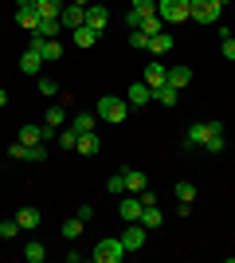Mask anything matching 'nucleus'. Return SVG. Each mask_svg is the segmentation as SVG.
Wrapping results in <instances>:
<instances>
[{
    "instance_id": "nucleus-1",
    "label": "nucleus",
    "mask_w": 235,
    "mask_h": 263,
    "mask_svg": "<svg viewBox=\"0 0 235 263\" xmlns=\"http://www.w3.org/2000/svg\"><path fill=\"white\" fill-rule=\"evenodd\" d=\"M216 134H224V126H220V122H192L188 134H184V142H180V149H204Z\"/></svg>"
},
{
    "instance_id": "nucleus-2",
    "label": "nucleus",
    "mask_w": 235,
    "mask_h": 263,
    "mask_svg": "<svg viewBox=\"0 0 235 263\" xmlns=\"http://www.w3.org/2000/svg\"><path fill=\"white\" fill-rule=\"evenodd\" d=\"M102 122H110V126H122L125 122V114H130V102L125 99H118V95H102L98 99V110H94Z\"/></svg>"
},
{
    "instance_id": "nucleus-3",
    "label": "nucleus",
    "mask_w": 235,
    "mask_h": 263,
    "mask_svg": "<svg viewBox=\"0 0 235 263\" xmlns=\"http://www.w3.org/2000/svg\"><path fill=\"white\" fill-rule=\"evenodd\" d=\"M157 16L161 24H184L192 20V0H157Z\"/></svg>"
},
{
    "instance_id": "nucleus-4",
    "label": "nucleus",
    "mask_w": 235,
    "mask_h": 263,
    "mask_svg": "<svg viewBox=\"0 0 235 263\" xmlns=\"http://www.w3.org/2000/svg\"><path fill=\"white\" fill-rule=\"evenodd\" d=\"M90 255H94V263H118L125 255V243H122V236L118 240H98Z\"/></svg>"
},
{
    "instance_id": "nucleus-5",
    "label": "nucleus",
    "mask_w": 235,
    "mask_h": 263,
    "mask_svg": "<svg viewBox=\"0 0 235 263\" xmlns=\"http://www.w3.org/2000/svg\"><path fill=\"white\" fill-rule=\"evenodd\" d=\"M220 12H224L220 0H192V20L196 24H220Z\"/></svg>"
},
{
    "instance_id": "nucleus-6",
    "label": "nucleus",
    "mask_w": 235,
    "mask_h": 263,
    "mask_svg": "<svg viewBox=\"0 0 235 263\" xmlns=\"http://www.w3.org/2000/svg\"><path fill=\"white\" fill-rule=\"evenodd\" d=\"M32 47L44 55V63H59V59H63V44H59V40H44V35L32 32Z\"/></svg>"
},
{
    "instance_id": "nucleus-7",
    "label": "nucleus",
    "mask_w": 235,
    "mask_h": 263,
    "mask_svg": "<svg viewBox=\"0 0 235 263\" xmlns=\"http://www.w3.org/2000/svg\"><path fill=\"white\" fill-rule=\"evenodd\" d=\"M141 212H145V204H141V197H137V193H130V197L118 204V216H122L125 224H137V220H141Z\"/></svg>"
},
{
    "instance_id": "nucleus-8",
    "label": "nucleus",
    "mask_w": 235,
    "mask_h": 263,
    "mask_svg": "<svg viewBox=\"0 0 235 263\" xmlns=\"http://www.w3.org/2000/svg\"><path fill=\"white\" fill-rule=\"evenodd\" d=\"M59 24H63V28H71V32H75V28H82V24H87V8H78V4H63V12H59Z\"/></svg>"
},
{
    "instance_id": "nucleus-9",
    "label": "nucleus",
    "mask_w": 235,
    "mask_h": 263,
    "mask_svg": "<svg viewBox=\"0 0 235 263\" xmlns=\"http://www.w3.org/2000/svg\"><path fill=\"white\" fill-rule=\"evenodd\" d=\"M122 243H125V252H141L145 248V224H130L122 232Z\"/></svg>"
},
{
    "instance_id": "nucleus-10",
    "label": "nucleus",
    "mask_w": 235,
    "mask_h": 263,
    "mask_svg": "<svg viewBox=\"0 0 235 263\" xmlns=\"http://www.w3.org/2000/svg\"><path fill=\"white\" fill-rule=\"evenodd\" d=\"M106 24H110V8H106V4H90L87 8V28L106 32Z\"/></svg>"
},
{
    "instance_id": "nucleus-11",
    "label": "nucleus",
    "mask_w": 235,
    "mask_h": 263,
    "mask_svg": "<svg viewBox=\"0 0 235 263\" xmlns=\"http://www.w3.org/2000/svg\"><path fill=\"white\" fill-rule=\"evenodd\" d=\"M149 90H157V87H165L168 83V67H161V63H149L145 67V79H141Z\"/></svg>"
},
{
    "instance_id": "nucleus-12",
    "label": "nucleus",
    "mask_w": 235,
    "mask_h": 263,
    "mask_svg": "<svg viewBox=\"0 0 235 263\" xmlns=\"http://www.w3.org/2000/svg\"><path fill=\"white\" fill-rule=\"evenodd\" d=\"M75 149H78V154H82V157H94V154H98V149H102V138H98V134H94V130H90V134H78Z\"/></svg>"
},
{
    "instance_id": "nucleus-13",
    "label": "nucleus",
    "mask_w": 235,
    "mask_h": 263,
    "mask_svg": "<svg viewBox=\"0 0 235 263\" xmlns=\"http://www.w3.org/2000/svg\"><path fill=\"white\" fill-rule=\"evenodd\" d=\"M39 67H44V55L35 51V47H28V51L20 55V71L24 75H39Z\"/></svg>"
},
{
    "instance_id": "nucleus-14",
    "label": "nucleus",
    "mask_w": 235,
    "mask_h": 263,
    "mask_svg": "<svg viewBox=\"0 0 235 263\" xmlns=\"http://www.w3.org/2000/svg\"><path fill=\"white\" fill-rule=\"evenodd\" d=\"M63 12V0H35V16L39 20H59Z\"/></svg>"
},
{
    "instance_id": "nucleus-15",
    "label": "nucleus",
    "mask_w": 235,
    "mask_h": 263,
    "mask_svg": "<svg viewBox=\"0 0 235 263\" xmlns=\"http://www.w3.org/2000/svg\"><path fill=\"white\" fill-rule=\"evenodd\" d=\"M149 99H153V90H149L145 83H134V87L125 90V102H130V106H145Z\"/></svg>"
},
{
    "instance_id": "nucleus-16",
    "label": "nucleus",
    "mask_w": 235,
    "mask_h": 263,
    "mask_svg": "<svg viewBox=\"0 0 235 263\" xmlns=\"http://www.w3.org/2000/svg\"><path fill=\"white\" fill-rule=\"evenodd\" d=\"M16 24H20L24 32H35V28H39V16H35V8L20 4V8H16Z\"/></svg>"
},
{
    "instance_id": "nucleus-17",
    "label": "nucleus",
    "mask_w": 235,
    "mask_h": 263,
    "mask_svg": "<svg viewBox=\"0 0 235 263\" xmlns=\"http://www.w3.org/2000/svg\"><path fill=\"white\" fill-rule=\"evenodd\" d=\"M71 35H75V47H82V51H87V47L98 44V35H102V32H94V28H87V24H82V28H75Z\"/></svg>"
},
{
    "instance_id": "nucleus-18",
    "label": "nucleus",
    "mask_w": 235,
    "mask_h": 263,
    "mask_svg": "<svg viewBox=\"0 0 235 263\" xmlns=\"http://www.w3.org/2000/svg\"><path fill=\"white\" fill-rule=\"evenodd\" d=\"M16 224H20L24 232H32V228L44 224V216H39V209H20V212H16Z\"/></svg>"
},
{
    "instance_id": "nucleus-19",
    "label": "nucleus",
    "mask_w": 235,
    "mask_h": 263,
    "mask_svg": "<svg viewBox=\"0 0 235 263\" xmlns=\"http://www.w3.org/2000/svg\"><path fill=\"white\" fill-rule=\"evenodd\" d=\"M145 189H149V181L141 169H125V193H145Z\"/></svg>"
},
{
    "instance_id": "nucleus-20",
    "label": "nucleus",
    "mask_w": 235,
    "mask_h": 263,
    "mask_svg": "<svg viewBox=\"0 0 235 263\" xmlns=\"http://www.w3.org/2000/svg\"><path fill=\"white\" fill-rule=\"evenodd\" d=\"M168 83H173V87H177V90H184V87H188V83H192V71H188V67H184V63L168 67Z\"/></svg>"
},
{
    "instance_id": "nucleus-21",
    "label": "nucleus",
    "mask_w": 235,
    "mask_h": 263,
    "mask_svg": "<svg viewBox=\"0 0 235 263\" xmlns=\"http://www.w3.org/2000/svg\"><path fill=\"white\" fill-rule=\"evenodd\" d=\"M153 99L161 102V106H177V99H180V90L173 87V83H165V87H157V90H153Z\"/></svg>"
},
{
    "instance_id": "nucleus-22",
    "label": "nucleus",
    "mask_w": 235,
    "mask_h": 263,
    "mask_svg": "<svg viewBox=\"0 0 235 263\" xmlns=\"http://www.w3.org/2000/svg\"><path fill=\"white\" fill-rule=\"evenodd\" d=\"M94 126H98V114H75V118H71V130L75 134H90Z\"/></svg>"
},
{
    "instance_id": "nucleus-23",
    "label": "nucleus",
    "mask_w": 235,
    "mask_h": 263,
    "mask_svg": "<svg viewBox=\"0 0 235 263\" xmlns=\"http://www.w3.org/2000/svg\"><path fill=\"white\" fill-rule=\"evenodd\" d=\"M149 51H153V55H168V51H173V35H168V32H157L153 40H149Z\"/></svg>"
},
{
    "instance_id": "nucleus-24",
    "label": "nucleus",
    "mask_w": 235,
    "mask_h": 263,
    "mask_svg": "<svg viewBox=\"0 0 235 263\" xmlns=\"http://www.w3.org/2000/svg\"><path fill=\"white\" fill-rule=\"evenodd\" d=\"M137 224H145V232H153V228H161V224H165V216H161V209H157V204H149V209L141 212V220H137Z\"/></svg>"
},
{
    "instance_id": "nucleus-25",
    "label": "nucleus",
    "mask_w": 235,
    "mask_h": 263,
    "mask_svg": "<svg viewBox=\"0 0 235 263\" xmlns=\"http://www.w3.org/2000/svg\"><path fill=\"white\" fill-rule=\"evenodd\" d=\"M24 259H28V263H44V259H47V248H44L39 240L24 243Z\"/></svg>"
},
{
    "instance_id": "nucleus-26",
    "label": "nucleus",
    "mask_w": 235,
    "mask_h": 263,
    "mask_svg": "<svg viewBox=\"0 0 235 263\" xmlns=\"http://www.w3.org/2000/svg\"><path fill=\"white\" fill-rule=\"evenodd\" d=\"M44 126H55V130H63V126H67V110L63 106H51L44 114Z\"/></svg>"
},
{
    "instance_id": "nucleus-27",
    "label": "nucleus",
    "mask_w": 235,
    "mask_h": 263,
    "mask_svg": "<svg viewBox=\"0 0 235 263\" xmlns=\"http://www.w3.org/2000/svg\"><path fill=\"white\" fill-rule=\"evenodd\" d=\"M20 142L24 145H39L44 142V126H20Z\"/></svg>"
},
{
    "instance_id": "nucleus-28",
    "label": "nucleus",
    "mask_w": 235,
    "mask_h": 263,
    "mask_svg": "<svg viewBox=\"0 0 235 263\" xmlns=\"http://www.w3.org/2000/svg\"><path fill=\"white\" fill-rule=\"evenodd\" d=\"M82 228H87V220H67V224H63V240H78V236H82Z\"/></svg>"
},
{
    "instance_id": "nucleus-29",
    "label": "nucleus",
    "mask_w": 235,
    "mask_h": 263,
    "mask_svg": "<svg viewBox=\"0 0 235 263\" xmlns=\"http://www.w3.org/2000/svg\"><path fill=\"white\" fill-rule=\"evenodd\" d=\"M63 28L59 20H39V28H35V35H44V40H55V32Z\"/></svg>"
},
{
    "instance_id": "nucleus-30",
    "label": "nucleus",
    "mask_w": 235,
    "mask_h": 263,
    "mask_svg": "<svg viewBox=\"0 0 235 263\" xmlns=\"http://www.w3.org/2000/svg\"><path fill=\"white\" fill-rule=\"evenodd\" d=\"M106 193H114V197H122V193H125V169H122V173H114L110 181H106Z\"/></svg>"
},
{
    "instance_id": "nucleus-31",
    "label": "nucleus",
    "mask_w": 235,
    "mask_h": 263,
    "mask_svg": "<svg viewBox=\"0 0 235 263\" xmlns=\"http://www.w3.org/2000/svg\"><path fill=\"white\" fill-rule=\"evenodd\" d=\"M149 40H153V35L141 32V28H137V32H130V47H137V51H149Z\"/></svg>"
},
{
    "instance_id": "nucleus-32",
    "label": "nucleus",
    "mask_w": 235,
    "mask_h": 263,
    "mask_svg": "<svg viewBox=\"0 0 235 263\" xmlns=\"http://www.w3.org/2000/svg\"><path fill=\"white\" fill-rule=\"evenodd\" d=\"M161 28H165V24H161V16H157V12H149L145 20H141V32H149V35H157Z\"/></svg>"
},
{
    "instance_id": "nucleus-33",
    "label": "nucleus",
    "mask_w": 235,
    "mask_h": 263,
    "mask_svg": "<svg viewBox=\"0 0 235 263\" xmlns=\"http://www.w3.org/2000/svg\"><path fill=\"white\" fill-rule=\"evenodd\" d=\"M177 200L192 204V200H196V185H188V181H180V185H177Z\"/></svg>"
},
{
    "instance_id": "nucleus-34",
    "label": "nucleus",
    "mask_w": 235,
    "mask_h": 263,
    "mask_svg": "<svg viewBox=\"0 0 235 263\" xmlns=\"http://www.w3.org/2000/svg\"><path fill=\"white\" fill-rule=\"evenodd\" d=\"M75 142H78V134L71 130V126H63V130H59V145H63V149H75Z\"/></svg>"
},
{
    "instance_id": "nucleus-35",
    "label": "nucleus",
    "mask_w": 235,
    "mask_h": 263,
    "mask_svg": "<svg viewBox=\"0 0 235 263\" xmlns=\"http://www.w3.org/2000/svg\"><path fill=\"white\" fill-rule=\"evenodd\" d=\"M16 232H20V224H16V216H12V220H0V240H12Z\"/></svg>"
},
{
    "instance_id": "nucleus-36",
    "label": "nucleus",
    "mask_w": 235,
    "mask_h": 263,
    "mask_svg": "<svg viewBox=\"0 0 235 263\" xmlns=\"http://www.w3.org/2000/svg\"><path fill=\"white\" fill-rule=\"evenodd\" d=\"M28 161H47V142H39V145H28Z\"/></svg>"
},
{
    "instance_id": "nucleus-37",
    "label": "nucleus",
    "mask_w": 235,
    "mask_h": 263,
    "mask_svg": "<svg viewBox=\"0 0 235 263\" xmlns=\"http://www.w3.org/2000/svg\"><path fill=\"white\" fill-rule=\"evenodd\" d=\"M204 154H208V157H216V154H224V134H216L212 142L204 145Z\"/></svg>"
},
{
    "instance_id": "nucleus-38",
    "label": "nucleus",
    "mask_w": 235,
    "mask_h": 263,
    "mask_svg": "<svg viewBox=\"0 0 235 263\" xmlns=\"http://www.w3.org/2000/svg\"><path fill=\"white\" fill-rule=\"evenodd\" d=\"M141 20H145V16H141L137 8H130V12H125V28H134V32H137V28H141Z\"/></svg>"
},
{
    "instance_id": "nucleus-39",
    "label": "nucleus",
    "mask_w": 235,
    "mask_h": 263,
    "mask_svg": "<svg viewBox=\"0 0 235 263\" xmlns=\"http://www.w3.org/2000/svg\"><path fill=\"white\" fill-rule=\"evenodd\" d=\"M130 8H137L141 16H149V12H157V0H134Z\"/></svg>"
},
{
    "instance_id": "nucleus-40",
    "label": "nucleus",
    "mask_w": 235,
    "mask_h": 263,
    "mask_svg": "<svg viewBox=\"0 0 235 263\" xmlns=\"http://www.w3.org/2000/svg\"><path fill=\"white\" fill-rule=\"evenodd\" d=\"M8 157H16V161H28V145H24V142H12Z\"/></svg>"
},
{
    "instance_id": "nucleus-41",
    "label": "nucleus",
    "mask_w": 235,
    "mask_h": 263,
    "mask_svg": "<svg viewBox=\"0 0 235 263\" xmlns=\"http://www.w3.org/2000/svg\"><path fill=\"white\" fill-rule=\"evenodd\" d=\"M39 95H59L55 79H39Z\"/></svg>"
},
{
    "instance_id": "nucleus-42",
    "label": "nucleus",
    "mask_w": 235,
    "mask_h": 263,
    "mask_svg": "<svg viewBox=\"0 0 235 263\" xmlns=\"http://www.w3.org/2000/svg\"><path fill=\"white\" fill-rule=\"evenodd\" d=\"M224 59H235V35H227V40H224Z\"/></svg>"
},
{
    "instance_id": "nucleus-43",
    "label": "nucleus",
    "mask_w": 235,
    "mask_h": 263,
    "mask_svg": "<svg viewBox=\"0 0 235 263\" xmlns=\"http://www.w3.org/2000/svg\"><path fill=\"white\" fill-rule=\"evenodd\" d=\"M137 197H141V204H145V209H149V204H157V193H153V189H145V193H137Z\"/></svg>"
},
{
    "instance_id": "nucleus-44",
    "label": "nucleus",
    "mask_w": 235,
    "mask_h": 263,
    "mask_svg": "<svg viewBox=\"0 0 235 263\" xmlns=\"http://www.w3.org/2000/svg\"><path fill=\"white\" fill-rule=\"evenodd\" d=\"M75 216H78V220H87V224H90V220H94V209H90V204H82V209H78Z\"/></svg>"
},
{
    "instance_id": "nucleus-45",
    "label": "nucleus",
    "mask_w": 235,
    "mask_h": 263,
    "mask_svg": "<svg viewBox=\"0 0 235 263\" xmlns=\"http://www.w3.org/2000/svg\"><path fill=\"white\" fill-rule=\"evenodd\" d=\"M4 106H8V90L0 87V110H4Z\"/></svg>"
},
{
    "instance_id": "nucleus-46",
    "label": "nucleus",
    "mask_w": 235,
    "mask_h": 263,
    "mask_svg": "<svg viewBox=\"0 0 235 263\" xmlns=\"http://www.w3.org/2000/svg\"><path fill=\"white\" fill-rule=\"evenodd\" d=\"M71 4H78V8H90V0H71Z\"/></svg>"
}]
</instances>
